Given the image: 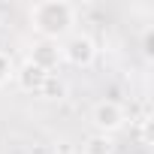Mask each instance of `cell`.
Here are the masks:
<instances>
[{
	"label": "cell",
	"instance_id": "1",
	"mask_svg": "<svg viewBox=\"0 0 154 154\" xmlns=\"http://www.w3.org/2000/svg\"><path fill=\"white\" fill-rule=\"evenodd\" d=\"M75 18L79 9L69 0H39L27 9V24L45 42H63L69 33H75Z\"/></svg>",
	"mask_w": 154,
	"mask_h": 154
},
{
	"label": "cell",
	"instance_id": "2",
	"mask_svg": "<svg viewBox=\"0 0 154 154\" xmlns=\"http://www.w3.org/2000/svg\"><path fill=\"white\" fill-rule=\"evenodd\" d=\"M97 51H100V48H97L94 36H88V33H69V36L60 42V60H66L69 66H79V69L94 66Z\"/></svg>",
	"mask_w": 154,
	"mask_h": 154
},
{
	"label": "cell",
	"instance_id": "3",
	"mask_svg": "<svg viewBox=\"0 0 154 154\" xmlns=\"http://www.w3.org/2000/svg\"><path fill=\"white\" fill-rule=\"evenodd\" d=\"M91 124H94V133L115 136L118 130H124V124H127V112H124L115 100H100V103L91 109Z\"/></svg>",
	"mask_w": 154,
	"mask_h": 154
},
{
	"label": "cell",
	"instance_id": "4",
	"mask_svg": "<svg viewBox=\"0 0 154 154\" xmlns=\"http://www.w3.org/2000/svg\"><path fill=\"white\" fill-rule=\"evenodd\" d=\"M27 60H30L33 66H39L42 72L54 75V69L63 63V60H60V45H57V42H45V39H39V42H33V45H30Z\"/></svg>",
	"mask_w": 154,
	"mask_h": 154
},
{
	"label": "cell",
	"instance_id": "5",
	"mask_svg": "<svg viewBox=\"0 0 154 154\" xmlns=\"http://www.w3.org/2000/svg\"><path fill=\"white\" fill-rule=\"evenodd\" d=\"M12 79L18 82L21 91H27V94H39L42 85H45V79H48V72H42L39 66H33L30 60H24V63L12 72Z\"/></svg>",
	"mask_w": 154,
	"mask_h": 154
},
{
	"label": "cell",
	"instance_id": "6",
	"mask_svg": "<svg viewBox=\"0 0 154 154\" xmlns=\"http://www.w3.org/2000/svg\"><path fill=\"white\" fill-rule=\"evenodd\" d=\"M82 154H115V142H112V136L91 133V136L82 142Z\"/></svg>",
	"mask_w": 154,
	"mask_h": 154
},
{
	"label": "cell",
	"instance_id": "7",
	"mask_svg": "<svg viewBox=\"0 0 154 154\" xmlns=\"http://www.w3.org/2000/svg\"><path fill=\"white\" fill-rule=\"evenodd\" d=\"M45 100H60L63 94H66V85L57 79V75H48V79H45V85H42V91H39Z\"/></svg>",
	"mask_w": 154,
	"mask_h": 154
},
{
	"label": "cell",
	"instance_id": "8",
	"mask_svg": "<svg viewBox=\"0 0 154 154\" xmlns=\"http://www.w3.org/2000/svg\"><path fill=\"white\" fill-rule=\"evenodd\" d=\"M12 72H15V66H12V57L0 48V88H3L9 79H12Z\"/></svg>",
	"mask_w": 154,
	"mask_h": 154
},
{
	"label": "cell",
	"instance_id": "9",
	"mask_svg": "<svg viewBox=\"0 0 154 154\" xmlns=\"http://www.w3.org/2000/svg\"><path fill=\"white\" fill-rule=\"evenodd\" d=\"M151 36H154V33H151V27H148V30L142 33V54H145L148 60H151V54H154V48H151Z\"/></svg>",
	"mask_w": 154,
	"mask_h": 154
}]
</instances>
